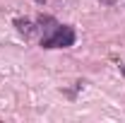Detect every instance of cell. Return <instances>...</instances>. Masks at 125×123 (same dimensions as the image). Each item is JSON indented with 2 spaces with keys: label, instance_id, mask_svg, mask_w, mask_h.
<instances>
[{
  "label": "cell",
  "instance_id": "6da1fadb",
  "mask_svg": "<svg viewBox=\"0 0 125 123\" xmlns=\"http://www.w3.org/2000/svg\"><path fill=\"white\" fill-rule=\"evenodd\" d=\"M72 44H75V31H72V27H67V24H58L48 36L41 39V46L43 48H67V46H72Z\"/></svg>",
  "mask_w": 125,
  "mask_h": 123
},
{
  "label": "cell",
  "instance_id": "7a4b0ae2",
  "mask_svg": "<svg viewBox=\"0 0 125 123\" xmlns=\"http://www.w3.org/2000/svg\"><path fill=\"white\" fill-rule=\"evenodd\" d=\"M15 27H17V31H19V34H24L27 39L34 34V24H31L29 19H15Z\"/></svg>",
  "mask_w": 125,
  "mask_h": 123
},
{
  "label": "cell",
  "instance_id": "3957f363",
  "mask_svg": "<svg viewBox=\"0 0 125 123\" xmlns=\"http://www.w3.org/2000/svg\"><path fill=\"white\" fill-rule=\"evenodd\" d=\"M39 24H41V29H43V36H48L51 31L58 27V22H55L53 17H39Z\"/></svg>",
  "mask_w": 125,
  "mask_h": 123
},
{
  "label": "cell",
  "instance_id": "277c9868",
  "mask_svg": "<svg viewBox=\"0 0 125 123\" xmlns=\"http://www.w3.org/2000/svg\"><path fill=\"white\" fill-rule=\"evenodd\" d=\"M101 5H113V2H118V0H99Z\"/></svg>",
  "mask_w": 125,
  "mask_h": 123
},
{
  "label": "cell",
  "instance_id": "5b68a950",
  "mask_svg": "<svg viewBox=\"0 0 125 123\" xmlns=\"http://www.w3.org/2000/svg\"><path fill=\"white\" fill-rule=\"evenodd\" d=\"M36 2H41V5H43V2H46V0H36Z\"/></svg>",
  "mask_w": 125,
  "mask_h": 123
},
{
  "label": "cell",
  "instance_id": "8992f818",
  "mask_svg": "<svg viewBox=\"0 0 125 123\" xmlns=\"http://www.w3.org/2000/svg\"><path fill=\"white\" fill-rule=\"evenodd\" d=\"M123 75H125V65H123Z\"/></svg>",
  "mask_w": 125,
  "mask_h": 123
}]
</instances>
